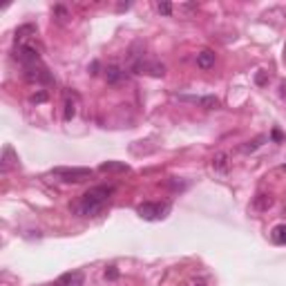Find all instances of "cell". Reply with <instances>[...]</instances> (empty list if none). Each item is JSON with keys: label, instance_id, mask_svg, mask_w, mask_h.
<instances>
[{"label": "cell", "instance_id": "6da1fadb", "mask_svg": "<svg viewBox=\"0 0 286 286\" xmlns=\"http://www.w3.org/2000/svg\"><path fill=\"white\" fill-rule=\"evenodd\" d=\"M112 195H114L112 186H94V188H90L81 197V201L76 203V213L85 215V217H94V215L105 210Z\"/></svg>", "mask_w": 286, "mask_h": 286}, {"label": "cell", "instance_id": "7a4b0ae2", "mask_svg": "<svg viewBox=\"0 0 286 286\" xmlns=\"http://www.w3.org/2000/svg\"><path fill=\"white\" fill-rule=\"evenodd\" d=\"M137 213H139V217H143L145 221H159L170 213V203L145 201V203H141V206H137Z\"/></svg>", "mask_w": 286, "mask_h": 286}, {"label": "cell", "instance_id": "3957f363", "mask_svg": "<svg viewBox=\"0 0 286 286\" xmlns=\"http://www.w3.org/2000/svg\"><path fill=\"white\" fill-rule=\"evenodd\" d=\"M51 174H56L58 179H63L67 184H81V181H87L94 172L90 168H54Z\"/></svg>", "mask_w": 286, "mask_h": 286}, {"label": "cell", "instance_id": "277c9868", "mask_svg": "<svg viewBox=\"0 0 286 286\" xmlns=\"http://www.w3.org/2000/svg\"><path fill=\"white\" fill-rule=\"evenodd\" d=\"M14 58L20 63L22 67L27 65H34V63H40V54H38V47H34L32 43H22V45H16L14 49Z\"/></svg>", "mask_w": 286, "mask_h": 286}, {"label": "cell", "instance_id": "5b68a950", "mask_svg": "<svg viewBox=\"0 0 286 286\" xmlns=\"http://www.w3.org/2000/svg\"><path fill=\"white\" fill-rule=\"evenodd\" d=\"M25 69V79L29 81V83H38V85H49L51 81V74H49V69L43 65V63H34V65H27V67H22Z\"/></svg>", "mask_w": 286, "mask_h": 286}, {"label": "cell", "instance_id": "8992f818", "mask_svg": "<svg viewBox=\"0 0 286 286\" xmlns=\"http://www.w3.org/2000/svg\"><path fill=\"white\" fill-rule=\"evenodd\" d=\"M132 69L137 74H148V76H163L166 74V65L159 61H148V58H139L134 61Z\"/></svg>", "mask_w": 286, "mask_h": 286}, {"label": "cell", "instance_id": "52a82bcc", "mask_svg": "<svg viewBox=\"0 0 286 286\" xmlns=\"http://www.w3.org/2000/svg\"><path fill=\"white\" fill-rule=\"evenodd\" d=\"M83 282H85L83 273L81 271H69V273H63V275L49 286H83Z\"/></svg>", "mask_w": 286, "mask_h": 286}, {"label": "cell", "instance_id": "ba28073f", "mask_svg": "<svg viewBox=\"0 0 286 286\" xmlns=\"http://www.w3.org/2000/svg\"><path fill=\"white\" fill-rule=\"evenodd\" d=\"M105 79H108L110 85H116V83H121V81L127 79V72L121 69L119 65H110L108 69H105Z\"/></svg>", "mask_w": 286, "mask_h": 286}, {"label": "cell", "instance_id": "9c48e42d", "mask_svg": "<svg viewBox=\"0 0 286 286\" xmlns=\"http://www.w3.org/2000/svg\"><path fill=\"white\" fill-rule=\"evenodd\" d=\"M230 157L226 154V152H217L213 157V170L215 172H219V174H226L228 172V168H230Z\"/></svg>", "mask_w": 286, "mask_h": 286}, {"label": "cell", "instance_id": "30bf717a", "mask_svg": "<svg viewBox=\"0 0 286 286\" xmlns=\"http://www.w3.org/2000/svg\"><path fill=\"white\" fill-rule=\"evenodd\" d=\"M197 65L201 69H210L215 65V51L213 49H201L199 54H197Z\"/></svg>", "mask_w": 286, "mask_h": 286}, {"label": "cell", "instance_id": "8fae6325", "mask_svg": "<svg viewBox=\"0 0 286 286\" xmlns=\"http://www.w3.org/2000/svg\"><path fill=\"white\" fill-rule=\"evenodd\" d=\"M29 36H36V27H34V25H22V27L16 29V43H18V45L27 43Z\"/></svg>", "mask_w": 286, "mask_h": 286}, {"label": "cell", "instance_id": "7c38bea8", "mask_svg": "<svg viewBox=\"0 0 286 286\" xmlns=\"http://www.w3.org/2000/svg\"><path fill=\"white\" fill-rule=\"evenodd\" d=\"M76 116V96H69L65 98V112H63V119L65 121H72Z\"/></svg>", "mask_w": 286, "mask_h": 286}, {"label": "cell", "instance_id": "4fadbf2b", "mask_svg": "<svg viewBox=\"0 0 286 286\" xmlns=\"http://www.w3.org/2000/svg\"><path fill=\"white\" fill-rule=\"evenodd\" d=\"M271 206H273V197L271 195H257L255 197V201H253V208L259 210V213H264V210H268Z\"/></svg>", "mask_w": 286, "mask_h": 286}, {"label": "cell", "instance_id": "5bb4252c", "mask_svg": "<svg viewBox=\"0 0 286 286\" xmlns=\"http://www.w3.org/2000/svg\"><path fill=\"white\" fill-rule=\"evenodd\" d=\"M271 239L275 244H286V226L282 224V226H275L273 228V232H271Z\"/></svg>", "mask_w": 286, "mask_h": 286}, {"label": "cell", "instance_id": "9a60e30c", "mask_svg": "<svg viewBox=\"0 0 286 286\" xmlns=\"http://www.w3.org/2000/svg\"><path fill=\"white\" fill-rule=\"evenodd\" d=\"M195 103H199V105H203L206 110H213V108H217L219 105V101L215 96H199V98H192Z\"/></svg>", "mask_w": 286, "mask_h": 286}, {"label": "cell", "instance_id": "2e32d148", "mask_svg": "<svg viewBox=\"0 0 286 286\" xmlns=\"http://www.w3.org/2000/svg\"><path fill=\"white\" fill-rule=\"evenodd\" d=\"M101 170L103 172H112V170H127L125 163H116V161H108V163H101Z\"/></svg>", "mask_w": 286, "mask_h": 286}, {"label": "cell", "instance_id": "e0dca14e", "mask_svg": "<svg viewBox=\"0 0 286 286\" xmlns=\"http://www.w3.org/2000/svg\"><path fill=\"white\" fill-rule=\"evenodd\" d=\"M262 141H266V137H257V139H253V141H248L242 150H244V152H253V150H257L259 145H262Z\"/></svg>", "mask_w": 286, "mask_h": 286}, {"label": "cell", "instance_id": "ac0fdd59", "mask_svg": "<svg viewBox=\"0 0 286 286\" xmlns=\"http://www.w3.org/2000/svg\"><path fill=\"white\" fill-rule=\"evenodd\" d=\"M157 11L163 16H170L172 14V5L170 3H157Z\"/></svg>", "mask_w": 286, "mask_h": 286}, {"label": "cell", "instance_id": "d6986e66", "mask_svg": "<svg viewBox=\"0 0 286 286\" xmlns=\"http://www.w3.org/2000/svg\"><path fill=\"white\" fill-rule=\"evenodd\" d=\"M45 101H47V92L40 90V92H34L32 94V103H45Z\"/></svg>", "mask_w": 286, "mask_h": 286}, {"label": "cell", "instance_id": "ffe728a7", "mask_svg": "<svg viewBox=\"0 0 286 286\" xmlns=\"http://www.w3.org/2000/svg\"><path fill=\"white\" fill-rule=\"evenodd\" d=\"M105 277H108V279H116V277H119V271H116L114 266H110L108 271H105Z\"/></svg>", "mask_w": 286, "mask_h": 286}, {"label": "cell", "instance_id": "44dd1931", "mask_svg": "<svg viewBox=\"0 0 286 286\" xmlns=\"http://www.w3.org/2000/svg\"><path fill=\"white\" fill-rule=\"evenodd\" d=\"M188 286H206V284H203V282H201V279H199V282H190Z\"/></svg>", "mask_w": 286, "mask_h": 286}, {"label": "cell", "instance_id": "7402d4cb", "mask_svg": "<svg viewBox=\"0 0 286 286\" xmlns=\"http://www.w3.org/2000/svg\"><path fill=\"white\" fill-rule=\"evenodd\" d=\"M284 215H286V208H284Z\"/></svg>", "mask_w": 286, "mask_h": 286}, {"label": "cell", "instance_id": "603a6c76", "mask_svg": "<svg viewBox=\"0 0 286 286\" xmlns=\"http://www.w3.org/2000/svg\"><path fill=\"white\" fill-rule=\"evenodd\" d=\"M284 49H286V47H284Z\"/></svg>", "mask_w": 286, "mask_h": 286}]
</instances>
